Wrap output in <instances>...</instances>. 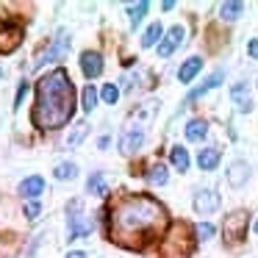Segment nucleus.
I'll return each instance as SVG.
<instances>
[{
    "label": "nucleus",
    "instance_id": "obj_1",
    "mask_svg": "<svg viewBox=\"0 0 258 258\" xmlns=\"http://www.w3.org/2000/svg\"><path fill=\"white\" fill-rule=\"evenodd\" d=\"M167 222V211L158 200L147 195H128L111 208L108 239L128 250H142L147 239L158 233Z\"/></svg>",
    "mask_w": 258,
    "mask_h": 258
},
{
    "label": "nucleus",
    "instance_id": "obj_2",
    "mask_svg": "<svg viewBox=\"0 0 258 258\" xmlns=\"http://www.w3.org/2000/svg\"><path fill=\"white\" fill-rule=\"evenodd\" d=\"M75 114V86L67 70H53L36 84L34 122L42 131H58Z\"/></svg>",
    "mask_w": 258,
    "mask_h": 258
},
{
    "label": "nucleus",
    "instance_id": "obj_3",
    "mask_svg": "<svg viewBox=\"0 0 258 258\" xmlns=\"http://www.w3.org/2000/svg\"><path fill=\"white\" fill-rule=\"evenodd\" d=\"M189 233H191L189 225H183V222L175 225L161 244V258H186L189 255V252L195 250V241H191Z\"/></svg>",
    "mask_w": 258,
    "mask_h": 258
},
{
    "label": "nucleus",
    "instance_id": "obj_4",
    "mask_svg": "<svg viewBox=\"0 0 258 258\" xmlns=\"http://www.w3.org/2000/svg\"><path fill=\"white\" fill-rule=\"evenodd\" d=\"M84 203L81 200H70L67 206V239H81V236L92 233V219L81 214Z\"/></svg>",
    "mask_w": 258,
    "mask_h": 258
},
{
    "label": "nucleus",
    "instance_id": "obj_5",
    "mask_svg": "<svg viewBox=\"0 0 258 258\" xmlns=\"http://www.w3.org/2000/svg\"><path fill=\"white\" fill-rule=\"evenodd\" d=\"M23 45V25L0 23V56H9Z\"/></svg>",
    "mask_w": 258,
    "mask_h": 258
},
{
    "label": "nucleus",
    "instance_id": "obj_6",
    "mask_svg": "<svg viewBox=\"0 0 258 258\" xmlns=\"http://www.w3.org/2000/svg\"><path fill=\"white\" fill-rule=\"evenodd\" d=\"M247 222H250V214H247V211H233V214H228V217H225V222H222L225 239H230V241L244 239Z\"/></svg>",
    "mask_w": 258,
    "mask_h": 258
},
{
    "label": "nucleus",
    "instance_id": "obj_7",
    "mask_svg": "<svg viewBox=\"0 0 258 258\" xmlns=\"http://www.w3.org/2000/svg\"><path fill=\"white\" fill-rule=\"evenodd\" d=\"M67 50H70V34H67V31H58V34L53 36V45L47 47V50L42 53L39 58H36V64H34V67L39 70L42 64H47V61H58V58H61Z\"/></svg>",
    "mask_w": 258,
    "mask_h": 258
},
{
    "label": "nucleus",
    "instance_id": "obj_8",
    "mask_svg": "<svg viewBox=\"0 0 258 258\" xmlns=\"http://www.w3.org/2000/svg\"><path fill=\"white\" fill-rule=\"evenodd\" d=\"M142 145H145V131H142V125H128V128L122 131V139H119V150H122L125 156H131V153H136Z\"/></svg>",
    "mask_w": 258,
    "mask_h": 258
},
{
    "label": "nucleus",
    "instance_id": "obj_9",
    "mask_svg": "<svg viewBox=\"0 0 258 258\" xmlns=\"http://www.w3.org/2000/svg\"><path fill=\"white\" fill-rule=\"evenodd\" d=\"M183 36H186L183 25H172V28L167 31V36H164V39L158 42V56H161V58L172 56V53H175V47H180V45H183Z\"/></svg>",
    "mask_w": 258,
    "mask_h": 258
},
{
    "label": "nucleus",
    "instance_id": "obj_10",
    "mask_svg": "<svg viewBox=\"0 0 258 258\" xmlns=\"http://www.w3.org/2000/svg\"><path fill=\"white\" fill-rule=\"evenodd\" d=\"M191 203H195V211L197 214H214L222 200H219V195L214 189H197L195 191V200H191Z\"/></svg>",
    "mask_w": 258,
    "mask_h": 258
},
{
    "label": "nucleus",
    "instance_id": "obj_11",
    "mask_svg": "<svg viewBox=\"0 0 258 258\" xmlns=\"http://www.w3.org/2000/svg\"><path fill=\"white\" fill-rule=\"evenodd\" d=\"M225 178H228V183L233 186V189H241V186H244L247 180H250V164L241 161V158H236V161L228 167Z\"/></svg>",
    "mask_w": 258,
    "mask_h": 258
},
{
    "label": "nucleus",
    "instance_id": "obj_12",
    "mask_svg": "<svg viewBox=\"0 0 258 258\" xmlns=\"http://www.w3.org/2000/svg\"><path fill=\"white\" fill-rule=\"evenodd\" d=\"M230 100L236 103V111H241V114L252 111V95H250V86L247 84H236L230 89Z\"/></svg>",
    "mask_w": 258,
    "mask_h": 258
},
{
    "label": "nucleus",
    "instance_id": "obj_13",
    "mask_svg": "<svg viewBox=\"0 0 258 258\" xmlns=\"http://www.w3.org/2000/svg\"><path fill=\"white\" fill-rule=\"evenodd\" d=\"M81 70H84V75L86 78H97V75L103 73V58H100V53H95V50H86L84 56H81Z\"/></svg>",
    "mask_w": 258,
    "mask_h": 258
},
{
    "label": "nucleus",
    "instance_id": "obj_14",
    "mask_svg": "<svg viewBox=\"0 0 258 258\" xmlns=\"http://www.w3.org/2000/svg\"><path fill=\"white\" fill-rule=\"evenodd\" d=\"M42 191H45V178H39V175H34V178H25L23 183H20V195L28 197L31 203H34V197H39Z\"/></svg>",
    "mask_w": 258,
    "mask_h": 258
},
{
    "label": "nucleus",
    "instance_id": "obj_15",
    "mask_svg": "<svg viewBox=\"0 0 258 258\" xmlns=\"http://www.w3.org/2000/svg\"><path fill=\"white\" fill-rule=\"evenodd\" d=\"M222 78H225V75H222V70H217V73H214L211 78L206 81V84H200V86H197V89H191L189 95H186V103H191V100H197V97H203V95H206V92L217 89V86L222 84Z\"/></svg>",
    "mask_w": 258,
    "mask_h": 258
},
{
    "label": "nucleus",
    "instance_id": "obj_16",
    "mask_svg": "<svg viewBox=\"0 0 258 258\" xmlns=\"http://www.w3.org/2000/svg\"><path fill=\"white\" fill-rule=\"evenodd\" d=\"M200 70H203V58H200V56L186 58V61H183V67L178 70V81H180V84H189V81L195 78L197 73H200Z\"/></svg>",
    "mask_w": 258,
    "mask_h": 258
},
{
    "label": "nucleus",
    "instance_id": "obj_17",
    "mask_svg": "<svg viewBox=\"0 0 258 258\" xmlns=\"http://www.w3.org/2000/svg\"><path fill=\"white\" fill-rule=\"evenodd\" d=\"M219 147H203L200 156H197V164H200V169H206V172H211V169H217L219 164Z\"/></svg>",
    "mask_w": 258,
    "mask_h": 258
},
{
    "label": "nucleus",
    "instance_id": "obj_18",
    "mask_svg": "<svg viewBox=\"0 0 258 258\" xmlns=\"http://www.w3.org/2000/svg\"><path fill=\"white\" fill-rule=\"evenodd\" d=\"M86 191L89 195H97V197H103L108 191V186H106V175L103 172H92L89 175V180H86Z\"/></svg>",
    "mask_w": 258,
    "mask_h": 258
},
{
    "label": "nucleus",
    "instance_id": "obj_19",
    "mask_svg": "<svg viewBox=\"0 0 258 258\" xmlns=\"http://www.w3.org/2000/svg\"><path fill=\"white\" fill-rule=\"evenodd\" d=\"M208 134V125L203 122V119H191L189 125H186V139L189 142H203Z\"/></svg>",
    "mask_w": 258,
    "mask_h": 258
},
{
    "label": "nucleus",
    "instance_id": "obj_20",
    "mask_svg": "<svg viewBox=\"0 0 258 258\" xmlns=\"http://www.w3.org/2000/svg\"><path fill=\"white\" fill-rule=\"evenodd\" d=\"M169 161H172V167L178 169V172H186L189 169V153H186V147H172V153H169Z\"/></svg>",
    "mask_w": 258,
    "mask_h": 258
},
{
    "label": "nucleus",
    "instance_id": "obj_21",
    "mask_svg": "<svg viewBox=\"0 0 258 258\" xmlns=\"http://www.w3.org/2000/svg\"><path fill=\"white\" fill-rule=\"evenodd\" d=\"M241 12H244V3H236V0H230V3H222V6H219V17L228 20V23H233Z\"/></svg>",
    "mask_w": 258,
    "mask_h": 258
},
{
    "label": "nucleus",
    "instance_id": "obj_22",
    "mask_svg": "<svg viewBox=\"0 0 258 258\" xmlns=\"http://www.w3.org/2000/svg\"><path fill=\"white\" fill-rule=\"evenodd\" d=\"M161 34H164V28H161V23H153L150 28L145 31V36H142V47H153L158 39H161Z\"/></svg>",
    "mask_w": 258,
    "mask_h": 258
},
{
    "label": "nucleus",
    "instance_id": "obj_23",
    "mask_svg": "<svg viewBox=\"0 0 258 258\" xmlns=\"http://www.w3.org/2000/svg\"><path fill=\"white\" fill-rule=\"evenodd\" d=\"M167 178H169V172H167V167H164V164H156V167L147 169V180H150V183H156V186H164V183H167Z\"/></svg>",
    "mask_w": 258,
    "mask_h": 258
},
{
    "label": "nucleus",
    "instance_id": "obj_24",
    "mask_svg": "<svg viewBox=\"0 0 258 258\" xmlns=\"http://www.w3.org/2000/svg\"><path fill=\"white\" fill-rule=\"evenodd\" d=\"M53 175H56L58 180H73L75 175H78V167H75L73 161H61L56 169H53Z\"/></svg>",
    "mask_w": 258,
    "mask_h": 258
},
{
    "label": "nucleus",
    "instance_id": "obj_25",
    "mask_svg": "<svg viewBox=\"0 0 258 258\" xmlns=\"http://www.w3.org/2000/svg\"><path fill=\"white\" fill-rule=\"evenodd\" d=\"M147 9H150V3H147V0H142V3H136V6L128 9V17H131V25H134V28L142 23V20H145Z\"/></svg>",
    "mask_w": 258,
    "mask_h": 258
},
{
    "label": "nucleus",
    "instance_id": "obj_26",
    "mask_svg": "<svg viewBox=\"0 0 258 258\" xmlns=\"http://www.w3.org/2000/svg\"><path fill=\"white\" fill-rule=\"evenodd\" d=\"M81 106H84L86 114L95 111V106H97V89H95V86H86V89H84V103H81Z\"/></svg>",
    "mask_w": 258,
    "mask_h": 258
},
{
    "label": "nucleus",
    "instance_id": "obj_27",
    "mask_svg": "<svg viewBox=\"0 0 258 258\" xmlns=\"http://www.w3.org/2000/svg\"><path fill=\"white\" fill-rule=\"evenodd\" d=\"M100 97H103V103H108V106H114V103L119 100V89H117L114 84H106V86L100 89Z\"/></svg>",
    "mask_w": 258,
    "mask_h": 258
},
{
    "label": "nucleus",
    "instance_id": "obj_28",
    "mask_svg": "<svg viewBox=\"0 0 258 258\" xmlns=\"http://www.w3.org/2000/svg\"><path fill=\"white\" fill-rule=\"evenodd\" d=\"M195 233H197V239H200V241H211V239H214V233H217V228H214L211 222H200Z\"/></svg>",
    "mask_w": 258,
    "mask_h": 258
},
{
    "label": "nucleus",
    "instance_id": "obj_29",
    "mask_svg": "<svg viewBox=\"0 0 258 258\" xmlns=\"http://www.w3.org/2000/svg\"><path fill=\"white\" fill-rule=\"evenodd\" d=\"M86 131H89V125L78 122V128H75V131H73V136L67 139V147H75V145H78V142L84 139V134H86Z\"/></svg>",
    "mask_w": 258,
    "mask_h": 258
},
{
    "label": "nucleus",
    "instance_id": "obj_30",
    "mask_svg": "<svg viewBox=\"0 0 258 258\" xmlns=\"http://www.w3.org/2000/svg\"><path fill=\"white\" fill-rule=\"evenodd\" d=\"M39 214H42L39 203H28V206H25V217H28V219H36Z\"/></svg>",
    "mask_w": 258,
    "mask_h": 258
},
{
    "label": "nucleus",
    "instance_id": "obj_31",
    "mask_svg": "<svg viewBox=\"0 0 258 258\" xmlns=\"http://www.w3.org/2000/svg\"><path fill=\"white\" fill-rule=\"evenodd\" d=\"M25 92H28V81H23V84L17 86V103H14V108H20V103H23Z\"/></svg>",
    "mask_w": 258,
    "mask_h": 258
},
{
    "label": "nucleus",
    "instance_id": "obj_32",
    "mask_svg": "<svg viewBox=\"0 0 258 258\" xmlns=\"http://www.w3.org/2000/svg\"><path fill=\"white\" fill-rule=\"evenodd\" d=\"M247 53H250V58H258V39H252L250 45H247Z\"/></svg>",
    "mask_w": 258,
    "mask_h": 258
},
{
    "label": "nucleus",
    "instance_id": "obj_33",
    "mask_svg": "<svg viewBox=\"0 0 258 258\" xmlns=\"http://www.w3.org/2000/svg\"><path fill=\"white\" fill-rule=\"evenodd\" d=\"M67 258H86V252H81V250H73V252H67Z\"/></svg>",
    "mask_w": 258,
    "mask_h": 258
},
{
    "label": "nucleus",
    "instance_id": "obj_34",
    "mask_svg": "<svg viewBox=\"0 0 258 258\" xmlns=\"http://www.w3.org/2000/svg\"><path fill=\"white\" fill-rule=\"evenodd\" d=\"M97 145H100V150H106V147H108V136H100V142H97Z\"/></svg>",
    "mask_w": 258,
    "mask_h": 258
},
{
    "label": "nucleus",
    "instance_id": "obj_35",
    "mask_svg": "<svg viewBox=\"0 0 258 258\" xmlns=\"http://www.w3.org/2000/svg\"><path fill=\"white\" fill-rule=\"evenodd\" d=\"M255 233H258V222H255Z\"/></svg>",
    "mask_w": 258,
    "mask_h": 258
}]
</instances>
